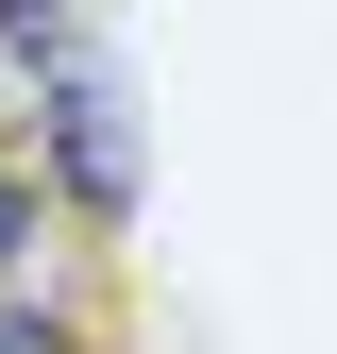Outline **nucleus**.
Segmentation results:
<instances>
[{"instance_id":"f257e3e1","label":"nucleus","mask_w":337,"mask_h":354,"mask_svg":"<svg viewBox=\"0 0 337 354\" xmlns=\"http://www.w3.org/2000/svg\"><path fill=\"white\" fill-rule=\"evenodd\" d=\"M34 136H51V169H68L84 219H135V118H118V68L102 51L34 34Z\"/></svg>"},{"instance_id":"7ed1b4c3","label":"nucleus","mask_w":337,"mask_h":354,"mask_svg":"<svg viewBox=\"0 0 337 354\" xmlns=\"http://www.w3.org/2000/svg\"><path fill=\"white\" fill-rule=\"evenodd\" d=\"M51 17H68V0H0V34H17V51H34V34H51Z\"/></svg>"},{"instance_id":"f03ea898","label":"nucleus","mask_w":337,"mask_h":354,"mask_svg":"<svg viewBox=\"0 0 337 354\" xmlns=\"http://www.w3.org/2000/svg\"><path fill=\"white\" fill-rule=\"evenodd\" d=\"M34 236H51V203H34V169H0V270H17Z\"/></svg>"}]
</instances>
